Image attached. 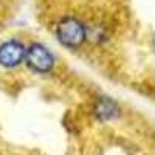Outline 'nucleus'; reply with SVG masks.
I'll list each match as a JSON object with an SVG mask.
<instances>
[{"instance_id":"3","label":"nucleus","mask_w":155,"mask_h":155,"mask_svg":"<svg viewBox=\"0 0 155 155\" xmlns=\"http://www.w3.org/2000/svg\"><path fill=\"white\" fill-rule=\"evenodd\" d=\"M25 58V47L19 41H8L0 45V65L16 67Z\"/></svg>"},{"instance_id":"2","label":"nucleus","mask_w":155,"mask_h":155,"mask_svg":"<svg viewBox=\"0 0 155 155\" xmlns=\"http://www.w3.org/2000/svg\"><path fill=\"white\" fill-rule=\"evenodd\" d=\"M25 59H27L30 68L37 73H47L53 67V56L41 44H34L25 51Z\"/></svg>"},{"instance_id":"1","label":"nucleus","mask_w":155,"mask_h":155,"mask_svg":"<svg viewBox=\"0 0 155 155\" xmlns=\"http://www.w3.org/2000/svg\"><path fill=\"white\" fill-rule=\"evenodd\" d=\"M58 37L61 44L65 47H79L85 39V28L79 20L67 17L58 25Z\"/></svg>"}]
</instances>
